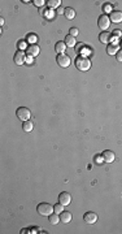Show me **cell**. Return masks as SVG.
I'll return each mask as SVG.
<instances>
[{"label": "cell", "instance_id": "obj_1", "mask_svg": "<svg viewBox=\"0 0 122 234\" xmlns=\"http://www.w3.org/2000/svg\"><path fill=\"white\" fill-rule=\"evenodd\" d=\"M75 66H77V69L81 72H87L91 68V61H90L88 57H86V56H78L77 60H75Z\"/></svg>", "mask_w": 122, "mask_h": 234}, {"label": "cell", "instance_id": "obj_2", "mask_svg": "<svg viewBox=\"0 0 122 234\" xmlns=\"http://www.w3.org/2000/svg\"><path fill=\"white\" fill-rule=\"evenodd\" d=\"M37 211L39 215H42V216H49L51 213H53V206H51L49 203H40V204H38L37 207Z\"/></svg>", "mask_w": 122, "mask_h": 234}, {"label": "cell", "instance_id": "obj_3", "mask_svg": "<svg viewBox=\"0 0 122 234\" xmlns=\"http://www.w3.org/2000/svg\"><path fill=\"white\" fill-rule=\"evenodd\" d=\"M16 116L18 117V120H21V121H30L31 112H30V109L26 107H20L16 111Z\"/></svg>", "mask_w": 122, "mask_h": 234}, {"label": "cell", "instance_id": "obj_4", "mask_svg": "<svg viewBox=\"0 0 122 234\" xmlns=\"http://www.w3.org/2000/svg\"><path fill=\"white\" fill-rule=\"evenodd\" d=\"M56 61H57V64L61 68H68L70 65V62H72V59L65 54H60V55H57V57H56Z\"/></svg>", "mask_w": 122, "mask_h": 234}, {"label": "cell", "instance_id": "obj_5", "mask_svg": "<svg viewBox=\"0 0 122 234\" xmlns=\"http://www.w3.org/2000/svg\"><path fill=\"white\" fill-rule=\"evenodd\" d=\"M98 25H99V28L105 31L106 29L109 28V25H110V18H109V16H106V14H101L99 20H98Z\"/></svg>", "mask_w": 122, "mask_h": 234}, {"label": "cell", "instance_id": "obj_6", "mask_svg": "<svg viewBox=\"0 0 122 234\" xmlns=\"http://www.w3.org/2000/svg\"><path fill=\"white\" fill-rule=\"evenodd\" d=\"M13 61L16 65H23L25 61H26V55H25V52L22 50H18L13 56Z\"/></svg>", "mask_w": 122, "mask_h": 234}, {"label": "cell", "instance_id": "obj_7", "mask_svg": "<svg viewBox=\"0 0 122 234\" xmlns=\"http://www.w3.org/2000/svg\"><path fill=\"white\" fill-rule=\"evenodd\" d=\"M83 221L86 224H88V225H91V224H95L96 221H98V215H96L95 212H86L84 215H83Z\"/></svg>", "mask_w": 122, "mask_h": 234}, {"label": "cell", "instance_id": "obj_8", "mask_svg": "<svg viewBox=\"0 0 122 234\" xmlns=\"http://www.w3.org/2000/svg\"><path fill=\"white\" fill-rule=\"evenodd\" d=\"M59 202H60L64 207H65V206H69V204H70V202H72V195H70L69 192H66V191L60 192V195H59Z\"/></svg>", "mask_w": 122, "mask_h": 234}, {"label": "cell", "instance_id": "obj_9", "mask_svg": "<svg viewBox=\"0 0 122 234\" xmlns=\"http://www.w3.org/2000/svg\"><path fill=\"white\" fill-rule=\"evenodd\" d=\"M26 52H27V56L35 57V56H38V55H39L40 48H39V46H38V44L31 43V44H29V46L26 47Z\"/></svg>", "mask_w": 122, "mask_h": 234}, {"label": "cell", "instance_id": "obj_10", "mask_svg": "<svg viewBox=\"0 0 122 234\" xmlns=\"http://www.w3.org/2000/svg\"><path fill=\"white\" fill-rule=\"evenodd\" d=\"M109 18L112 22L114 24H121L122 22V12L121 10H112L109 14Z\"/></svg>", "mask_w": 122, "mask_h": 234}, {"label": "cell", "instance_id": "obj_11", "mask_svg": "<svg viewBox=\"0 0 122 234\" xmlns=\"http://www.w3.org/2000/svg\"><path fill=\"white\" fill-rule=\"evenodd\" d=\"M99 40L101 42V43H104V44L110 43V40H112V33H108V31H103V33L99 35Z\"/></svg>", "mask_w": 122, "mask_h": 234}, {"label": "cell", "instance_id": "obj_12", "mask_svg": "<svg viewBox=\"0 0 122 234\" xmlns=\"http://www.w3.org/2000/svg\"><path fill=\"white\" fill-rule=\"evenodd\" d=\"M60 221L64 222V224H68L72 221V213L68 212V211H63L60 213Z\"/></svg>", "mask_w": 122, "mask_h": 234}, {"label": "cell", "instance_id": "obj_13", "mask_svg": "<svg viewBox=\"0 0 122 234\" xmlns=\"http://www.w3.org/2000/svg\"><path fill=\"white\" fill-rule=\"evenodd\" d=\"M103 158H104L105 163H113L114 159H116V156H114V154L112 152V151L106 150V151H104V152H103Z\"/></svg>", "mask_w": 122, "mask_h": 234}, {"label": "cell", "instance_id": "obj_14", "mask_svg": "<svg viewBox=\"0 0 122 234\" xmlns=\"http://www.w3.org/2000/svg\"><path fill=\"white\" fill-rule=\"evenodd\" d=\"M66 50V44H65V42H57V43L55 44V51L57 52V54H64V51Z\"/></svg>", "mask_w": 122, "mask_h": 234}, {"label": "cell", "instance_id": "obj_15", "mask_svg": "<svg viewBox=\"0 0 122 234\" xmlns=\"http://www.w3.org/2000/svg\"><path fill=\"white\" fill-rule=\"evenodd\" d=\"M118 51H120L118 44H108V46H106V54H108V55H114L116 56V54Z\"/></svg>", "mask_w": 122, "mask_h": 234}, {"label": "cell", "instance_id": "obj_16", "mask_svg": "<svg viewBox=\"0 0 122 234\" xmlns=\"http://www.w3.org/2000/svg\"><path fill=\"white\" fill-rule=\"evenodd\" d=\"M64 16H65V17H66L68 20H73V18L75 17V10H74L73 8H70V7L65 8V10H64Z\"/></svg>", "mask_w": 122, "mask_h": 234}, {"label": "cell", "instance_id": "obj_17", "mask_svg": "<svg viewBox=\"0 0 122 234\" xmlns=\"http://www.w3.org/2000/svg\"><path fill=\"white\" fill-rule=\"evenodd\" d=\"M65 44H66V47H74L75 44H77V42H75V38L72 35H66L65 36Z\"/></svg>", "mask_w": 122, "mask_h": 234}, {"label": "cell", "instance_id": "obj_18", "mask_svg": "<svg viewBox=\"0 0 122 234\" xmlns=\"http://www.w3.org/2000/svg\"><path fill=\"white\" fill-rule=\"evenodd\" d=\"M49 218V224H52V225H56V224H59L60 222V215L59 213H51V215L48 216Z\"/></svg>", "mask_w": 122, "mask_h": 234}, {"label": "cell", "instance_id": "obj_19", "mask_svg": "<svg viewBox=\"0 0 122 234\" xmlns=\"http://www.w3.org/2000/svg\"><path fill=\"white\" fill-rule=\"evenodd\" d=\"M22 129H23L26 133H30V132H31V130L34 129V125H33L31 121H23V124H22Z\"/></svg>", "mask_w": 122, "mask_h": 234}, {"label": "cell", "instance_id": "obj_20", "mask_svg": "<svg viewBox=\"0 0 122 234\" xmlns=\"http://www.w3.org/2000/svg\"><path fill=\"white\" fill-rule=\"evenodd\" d=\"M47 4H48V7H49V9H51V8H57V7H60L61 2H60V0H49V2H47Z\"/></svg>", "mask_w": 122, "mask_h": 234}, {"label": "cell", "instance_id": "obj_21", "mask_svg": "<svg viewBox=\"0 0 122 234\" xmlns=\"http://www.w3.org/2000/svg\"><path fill=\"white\" fill-rule=\"evenodd\" d=\"M53 211H55V213H59V215H60V213L64 211V206L59 202L57 204H55V206H53Z\"/></svg>", "mask_w": 122, "mask_h": 234}, {"label": "cell", "instance_id": "obj_22", "mask_svg": "<svg viewBox=\"0 0 122 234\" xmlns=\"http://www.w3.org/2000/svg\"><path fill=\"white\" fill-rule=\"evenodd\" d=\"M78 34H79V30H78L77 28H72V29L69 30V35H72V36H74V38H75V36H77Z\"/></svg>", "mask_w": 122, "mask_h": 234}, {"label": "cell", "instance_id": "obj_23", "mask_svg": "<svg viewBox=\"0 0 122 234\" xmlns=\"http://www.w3.org/2000/svg\"><path fill=\"white\" fill-rule=\"evenodd\" d=\"M116 59H117V61L122 62V50H120V51L116 54Z\"/></svg>", "mask_w": 122, "mask_h": 234}, {"label": "cell", "instance_id": "obj_24", "mask_svg": "<svg viewBox=\"0 0 122 234\" xmlns=\"http://www.w3.org/2000/svg\"><path fill=\"white\" fill-rule=\"evenodd\" d=\"M33 3H34V5H37V7H42L45 2H44V0H34Z\"/></svg>", "mask_w": 122, "mask_h": 234}, {"label": "cell", "instance_id": "obj_25", "mask_svg": "<svg viewBox=\"0 0 122 234\" xmlns=\"http://www.w3.org/2000/svg\"><path fill=\"white\" fill-rule=\"evenodd\" d=\"M95 159H96V160H95V161H96V164H100V163H103V161H104L103 155H101V156H100V155H98Z\"/></svg>", "mask_w": 122, "mask_h": 234}, {"label": "cell", "instance_id": "obj_26", "mask_svg": "<svg viewBox=\"0 0 122 234\" xmlns=\"http://www.w3.org/2000/svg\"><path fill=\"white\" fill-rule=\"evenodd\" d=\"M121 35H122V31H121V30H114V31H113V36H116V38H120Z\"/></svg>", "mask_w": 122, "mask_h": 234}, {"label": "cell", "instance_id": "obj_27", "mask_svg": "<svg viewBox=\"0 0 122 234\" xmlns=\"http://www.w3.org/2000/svg\"><path fill=\"white\" fill-rule=\"evenodd\" d=\"M104 10H105V12H109V13H110V12H112V10H110V5L106 4L105 7H104Z\"/></svg>", "mask_w": 122, "mask_h": 234}, {"label": "cell", "instance_id": "obj_28", "mask_svg": "<svg viewBox=\"0 0 122 234\" xmlns=\"http://www.w3.org/2000/svg\"><path fill=\"white\" fill-rule=\"evenodd\" d=\"M35 38H37V36H35V35L33 34V35H30V36H29V40H30V42H34Z\"/></svg>", "mask_w": 122, "mask_h": 234}, {"label": "cell", "instance_id": "obj_29", "mask_svg": "<svg viewBox=\"0 0 122 234\" xmlns=\"http://www.w3.org/2000/svg\"><path fill=\"white\" fill-rule=\"evenodd\" d=\"M26 62H33V57H31V56H27V57H26Z\"/></svg>", "mask_w": 122, "mask_h": 234}, {"label": "cell", "instance_id": "obj_30", "mask_svg": "<svg viewBox=\"0 0 122 234\" xmlns=\"http://www.w3.org/2000/svg\"><path fill=\"white\" fill-rule=\"evenodd\" d=\"M64 10H65V9H61V8H59V9H57V13H60V14H61V13H64Z\"/></svg>", "mask_w": 122, "mask_h": 234}, {"label": "cell", "instance_id": "obj_31", "mask_svg": "<svg viewBox=\"0 0 122 234\" xmlns=\"http://www.w3.org/2000/svg\"><path fill=\"white\" fill-rule=\"evenodd\" d=\"M20 47H21V48H23V47H25V43H23V42H20Z\"/></svg>", "mask_w": 122, "mask_h": 234}, {"label": "cell", "instance_id": "obj_32", "mask_svg": "<svg viewBox=\"0 0 122 234\" xmlns=\"http://www.w3.org/2000/svg\"><path fill=\"white\" fill-rule=\"evenodd\" d=\"M120 46H121V50H122V39L120 40Z\"/></svg>", "mask_w": 122, "mask_h": 234}]
</instances>
